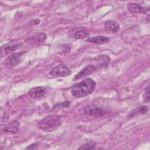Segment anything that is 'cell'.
<instances>
[{
	"instance_id": "obj_1",
	"label": "cell",
	"mask_w": 150,
	"mask_h": 150,
	"mask_svg": "<svg viewBox=\"0 0 150 150\" xmlns=\"http://www.w3.org/2000/svg\"><path fill=\"white\" fill-rule=\"evenodd\" d=\"M96 87V81L91 78H87L74 84L71 93L74 97H81L93 93Z\"/></svg>"
},
{
	"instance_id": "obj_2",
	"label": "cell",
	"mask_w": 150,
	"mask_h": 150,
	"mask_svg": "<svg viewBox=\"0 0 150 150\" xmlns=\"http://www.w3.org/2000/svg\"><path fill=\"white\" fill-rule=\"evenodd\" d=\"M60 123V119L58 115H50L39 121L38 127L43 131L51 132L56 129Z\"/></svg>"
},
{
	"instance_id": "obj_3",
	"label": "cell",
	"mask_w": 150,
	"mask_h": 150,
	"mask_svg": "<svg viewBox=\"0 0 150 150\" xmlns=\"http://www.w3.org/2000/svg\"><path fill=\"white\" fill-rule=\"evenodd\" d=\"M71 73V70L64 64H59L49 71V75L53 77H66Z\"/></svg>"
},
{
	"instance_id": "obj_4",
	"label": "cell",
	"mask_w": 150,
	"mask_h": 150,
	"mask_svg": "<svg viewBox=\"0 0 150 150\" xmlns=\"http://www.w3.org/2000/svg\"><path fill=\"white\" fill-rule=\"evenodd\" d=\"M70 36L77 39H82L87 38L90 35L89 30L87 28L83 26L75 28L70 30Z\"/></svg>"
},
{
	"instance_id": "obj_5",
	"label": "cell",
	"mask_w": 150,
	"mask_h": 150,
	"mask_svg": "<svg viewBox=\"0 0 150 150\" xmlns=\"http://www.w3.org/2000/svg\"><path fill=\"white\" fill-rule=\"evenodd\" d=\"M127 8L131 13H145L149 11V5H143L140 4L129 2L127 4Z\"/></svg>"
},
{
	"instance_id": "obj_6",
	"label": "cell",
	"mask_w": 150,
	"mask_h": 150,
	"mask_svg": "<svg viewBox=\"0 0 150 150\" xmlns=\"http://www.w3.org/2000/svg\"><path fill=\"white\" fill-rule=\"evenodd\" d=\"M84 112L86 115L91 116H101L106 114V111L104 108L95 105H89L86 107L84 109Z\"/></svg>"
},
{
	"instance_id": "obj_7",
	"label": "cell",
	"mask_w": 150,
	"mask_h": 150,
	"mask_svg": "<svg viewBox=\"0 0 150 150\" xmlns=\"http://www.w3.org/2000/svg\"><path fill=\"white\" fill-rule=\"evenodd\" d=\"M105 30L106 32L115 33L118 32L120 29V26L118 22L112 20H107L104 25Z\"/></svg>"
},
{
	"instance_id": "obj_8",
	"label": "cell",
	"mask_w": 150,
	"mask_h": 150,
	"mask_svg": "<svg viewBox=\"0 0 150 150\" xmlns=\"http://www.w3.org/2000/svg\"><path fill=\"white\" fill-rule=\"evenodd\" d=\"M47 91V89L43 86L35 87L30 88L28 92L29 95L32 98H39L43 96Z\"/></svg>"
},
{
	"instance_id": "obj_9",
	"label": "cell",
	"mask_w": 150,
	"mask_h": 150,
	"mask_svg": "<svg viewBox=\"0 0 150 150\" xmlns=\"http://www.w3.org/2000/svg\"><path fill=\"white\" fill-rule=\"evenodd\" d=\"M96 70V67L93 65H87L83 68L74 77V79L77 80L86 77L92 73H93Z\"/></svg>"
},
{
	"instance_id": "obj_10",
	"label": "cell",
	"mask_w": 150,
	"mask_h": 150,
	"mask_svg": "<svg viewBox=\"0 0 150 150\" xmlns=\"http://www.w3.org/2000/svg\"><path fill=\"white\" fill-rule=\"evenodd\" d=\"M22 54V53L13 54L7 57L6 59L4 60V63L8 66H15L20 62Z\"/></svg>"
},
{
	"instance_id": "obj_11",
	"label": "cell",
	"mask_w": 150,
	"mask_h": 150,
	"mask_svg": "<svg viewBox=\"0 0 150 150\" xmlns=\"http://www.w3.org/2000/svg\"><path fill=\"white\" fill-rule=\"evenodd\" d=\"M96 65L94 66L96 68L97 67H103L107 66L110 62V58L108 56L106 55H99L95 57L94 59Z\"/></svg>"
},
{
	"instance_id": "obj_12",
	"label": "cell",
	"mask_w": 150,
	"mask_h": 150,
	"mask_svg": "<svg viewBox=\"0 0 150 150\" xmlns=\"http://www.w3.org/2000/svg\"><path fill=\"white\" fill-rule=\"evenodd\" d=\"M86 40L87 42L91 43H94L96 45H102L108 43L110 41V38L103 36H97L92 38H88Z\"/></svg>"
},
{
	"instance_id": "obj_13",
	"label": "cell",
	"mask_w": 150,
	"mask_h": 150,
	"mask_svg": "<svg viewBox=\"0 0 150 150\" xmlns=\"http://www.w3.org/2000/svg\"><path fill=\"white\" fill-rule=\"evenodd\" d=\"M148 107H146L145 105H141V106L138 107L129 111V112L128 114V117H133L137 115L145 114L148 111Z\"/></svg>"
},
{
	"instance_id": "obj_14",
	"label": "cell",
	"mask_w": 150,
	"mask_h": 150,
	"mask_svg": "<svg viewBox=\"0 0 150 150\" xmlns=\"http://www.w3.org/2000/svg\"><path fill=\"white\" fill-rule=\"evenodd\" d=\"M19 129V122L17 121H13L5 126L4 130L6 132L15 133Z\"/></svg>"
},
{
	"instance_id": "obj_15",
	"label": "cell",
	"mask_w": 150,
	"mask_h": 150,
	"mask_svg": "<svg viewBox=\"0 0 150 150\" xmlns=\"http://www.w3.org/2000/svg\"><path fill=\"white\" fill-rule=\"evenodd\" d=\"M21 45L22 44L21 43H9L5 45V46L2 47V49L5 53H8L19 49Z\"/></svg>"
},
{
	"instance_id": "obj_16",
	"label": "cell",
	"mask_w": 150,
	"mask_h": 150,
	"mask_svg": "<svg viewBox=\"0 0 150 150\" xmlns=\"http://www.w3.org/2000/svg\"><path fill=\"white\" fill-rule=\"evenodd\" d=\"M46 35L43 32H38L33 35L32 39H33L36 42L43 43L45 41L46 39Z\"/></svg>"
},
{
	"instance_id": "obj_17",
	"label": "cell",
	"mask_w": 150,
	"mask_h": 150,
	"mask_svg": "<svg viewBox=\"0 0 150 150\" xmlns=\"http://www.w3.org/2000/svg\"><path fill=\"white\" fill-rule=\"evenodd\" d=\"M96 148V144L93 142H87L80 146L79 149H93Z\"/></svg>"
},
{
	"instance_id": "obj_18",
	"label": "cell",
	"mask_w": 150,
	"mask_h": 150,
	"mask_svg": "<svg viewBox=\"0 0 150 150\" xmlns=\"http://www.w3.org/2000/svg\"><path fill=\"white\" fill-rule=\"evenodd\" d=\"M143 100L144 101L145 103H148L149 101V86L146 87L145 89V93L143 95Z\"/></svg>"
},
{
	"instance_id": "obj_19",
	"label": "cell",
	"mask_w": 150,
	"mask_h": 150,
	"mask_svg": "<svg viewBox=\"0 0 150 150\" xmlns=\"http://www.w3.org/2000/svg\"><path fill=\"white\" fill-rule=\"evenodd\" d=\"M37 147H38V143H34V144H32L29 145L28 146H27L26 148V149H35V148H36Z\"/></svg>"
}]
</instances>
